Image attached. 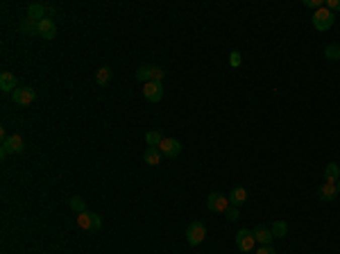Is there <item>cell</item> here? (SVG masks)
<instances>
[{
  "instance_id": "cell-5",
  "label": "cell",
  "mask_w": 340,
  "mask_h": 254,
  "mask_svg": "<svg viewBox=\"0 0 340 254\" xmlns=\"http://www.w3.org/2000/svg\"><path fill=\"white\" fill-rule=\"evenodd\" d=\"M207 207H209V211H213V213H225L227 209H229V198H225L222 193H211L207 198Z\"/></svg>"
},
{
  "instance_id": "cell-29",
  "label": "cell",
  "mask_w": 340,
  "mask_h": 254,
  "mask_svg": "<svg viewBox=\"0 0 340 254\" xmlns=\"http://www.w3.org/2000/svg\"><path fill=\"white\" fill-rule=\"evenodd\" d=\"M256 254H277V252L270 247V245H261V247L256 249Z\"/></svg>"
},
{
  "instance_id": "cell-26",
  "label": "cell",
  "mask_w": 340,
  "mask_h": 254,
  "mask_svg": "<svg viewBox=\"0 0 340 254\" xmlns=\"http://www.w3.org/2000/svg\"><path fill=\"white\" fill-rule=\"evenodd\" d=\"M225 213H227V220H229V222L238 220V207H229Z\"/></svg>"
},
{
  "instance_id": "cell-17",
  "label": "cell",
  "mask_w": 340,
  "mask_h": 254,
  "mask_svg": "<svg viewBox=\"0 0 340 254\" xmlns=\"http://www.w3.org/2000/svg\"><path fill=\"white\" fill-rule=\"evenodd\" d=\"M161 157L163 154H161V150L159 148H148L143 152V161L148 163V166H159V163H161Z\"/></svg>"
},
{
  "instance_id": "cell-8",
  "label": "cell",
  "mask_w": 340,
  "mask_h": 254,
  "mask_svg": "<svg viewBox=\"0 0 340 254\" xmlns=\"http://www.w3.org/2000/svg\"><path fill=\"white\" fill-rule=\"evenodd\" d=\"M143 95H145V100H150V102H159V100L163 98L161 82H148V84L143 86Z\"/></svg>"
},
{
  "instance_id": "cell-25",
  "label": "cell",
  "mask_w": 340,
  "mask_h": 254,
  "mask_svg": "<svg viewBox=\"0 0 340 254\" xmlns=\"http://www.w3.org/2000/svg\"><path fill=\"white\" fill-rule=\"evenodd\" d=\"M229 64H231L234 68H238L240 64H243V59H240V52H238V50H234V52L229 54Z\"/></svg>"
},
{
  "instance_id": "cell-9",
  "label": "cell",
  "mask_w": 340,
  "mask_h": 254,
  "mask_svg": "<svg viewBox=\"0 0 340 254\" xmlns=\"http://www.w3.org/2000/svg\"><path fill=\"white\" fill-rule=\"evenodd\" d=\"M159 150H161L163 157L172 159V157H177V154L181 152V145H179V141L177 139H163L161 145H159Z\"/></svg>"
},
{
  "instance_id": "cell-3",
  "label": "cell",
  "mask_w": 340,
  "mask_h": 254,
  "mask_svg": "<svg viewBox=\"0 0 340 254\" xmlns=\"http://www.w3.org/2000/svg\"><path fill=\"white\" fill-rule=\"evenodd\" d=\"M204 238H207V227H204V222H190V225L186 227V240H188V245H199Z\"/></svg>"
},
{
  "instance_id": "cell-21",
  "label": "cell",
  "mask_w": 340,
  "mask_h": 254,
  "mask_svg": "<svg viewBox=\"0 0 340 254\" xmlns=\"http://www.w3.org/2000/svg\"><path fill=\"white\" fill-rule=\"evenodd\" d=\"M21 32H25V34H39V23L32 21V18H25V21L21 23Z\"/></svg>"
},
{
  "instance_id": "cell-12",
  "label": "cell",
  "mask_w": 340,
  "mask_h": 254,
  "mask_svg": "<svg viewBox=\"0 0 340 254\" xmlns=\"http://www.w3.org/2000/svg\"><path fill=\"white\" fill-rule=\"evenodd\" d=\"M54 34H57V25H54L52 18L39 21V36H43V39H54Z\"/></svg>"
},
{
  "instance_id": "cell-22",
  "label": "cell",
  "mask_w": 340,
  "mask_h": 254,
  "mask_svg": "<svg viewBox=\"0 0 340 254\" xmlns=\"http://www.w3.org/2000/svg\"><path fill=\"white\" fill-rule=\"evenodd\" d=\"M109 80H111V68H107V66H104V68H100V71L95 73V82H98L100 86H104Z\"/></svg>"
},
{
  "instance_id": "cell-4",
  "label": "cell",
  "mask_w": 340,
  "mask_h": 254,
  "mask_svg": "<svg viewBox=\"0 0 340 254\" xmlns=\"http://www.w3.org/2000/svg\"><path fill=\"white\" fill-rule=\"evenodd\" d=\"M36 98V91L32 89V86H18L16 91L12 93V100L14 104H18V107H27V104H32Z\"/></svg>"
},
{
  "instance_id": "cell-30",
  "label": "cell",
  "mask_w": 340,
  "mask_h": 254,
  "mask_svg": "<svg viewBox=\"0 0 340 254\" xmlns=\"http://www.w3.org/2000/svg\"><path fill=\"white\" fill-rule=\"evenodd\" d=\"M338 193H340V181H338Z\"/></svg>"
},
{
  "instance_id": "cell-28",
  "label": "cell",
  "mask_w": 340,
  "mask_h": 254,
  "mask_svg": "<svg viewBox=\"0 0 340 254\" xmlns=\"http://www.w3.org/2000/svg\"><path fill=\"white\" fill-rule=\"evenodd\" d=\"M304 5H306V7H313V9L324 7V3H320V0H304Z\"/></svg>"
},
{
  "instance_id": "cell-20",
  "label": "cell",
  "mask_w": 340,
  "mask_h": 254,
  "mask_svg": "<svg viewBox=\"0 0 340 254\" xmlns=\"http://www.w3.org/2000/svg\"><path fill=\"white\" fill-rule=\"evenodd\" d=\"M152 68L154 66H139V68H136V80L145 82V84H148V82H152Z\"/></svg>"
},
{
  "instance_id": "cell-23",
  "label": "cell",
  "mask_w": 340,
  "mask_h": 254,
  "mask_svg": "<svg viewBox=\"0 0 340 254\" xmlns=\"http://www.w3.org/2000/svg\"><path fill=\"white\" fill-rule=\"evenodd\" d=\"M324 57L326 59H331V61H335V59H340V45H335V43H329L324 48Z\"/></svg>"
},
{
  "instance_id": "cell-19",
  "label": "cell",
  "mask_w": 340,
  "mask_h": 254,
  "mask_svg": "<svg viewBox=\"0 0 340 254\" xmlns=\"http://www.w3.org/2000/svg\"><path fill=\"white\" fill-rule=\"evenodd\" d=\"M270 231H272L275 238H286V234H288V225H286L284 220H275L272 222V227H270Z\"/></svg>"
},
{
  "instance_id": "cell-27",
  "label": "cell",
  "mask_w": 340,
  "mask_h": 254,
  "mask_svg": "<svg viewBox=\"0 0 340 254\" xmlns=\"http://www.w3.org/2000/svg\"><path fill=\"white\" fill-rule=\"evenodd\" d=\"M324 7L329 9V12H340V0H326Z\"/></svg>"
},
{
  "instance_id": "cell-1",
  "label": "cell",
  "mask_w": 340,
  "mask_h": 254,
  "mask_svg": "<svg viewBox=\"0 0 340 254\" xmlns=\"http://www.w3.org/2000/svg\"><path fill=\"white\" fill-rule=\"evenodd\" d=\"M333 21H335V14L329 12L326 7L315 9V14H313V27H315L317 32H326L331 25H333Z\"/></svg>"
},
{
  "instance_id": "cell-14",
  "label": "cell",
  "mask_w": 340,
  "mask_h": 254,
  "mask_svg": "<svg viewBox=\"0 0 340 254\" xmlns=\"http://www.w3.org/2000/svg\"><path fill=\"white\" fill-rule=\"evenodd\" d=\"M0 89L9 91V93H14V91L18 89V82H16V77H14V73H9V71L0 73Z\"/></svg>"
},
{
  "instance_id": "cell-11",
  "label": "cell",
  "mask_w": 340,
  "mask_h": 254,
  "mask_svg": "<svg viewBox=\"0 0 340 254\" xmlns=\"http://www.w3.org/2000/svg\"><path fill=\"white\" fill-rule=\"evenodd\" d=\"M317 195H320V200H324V202H333L335 198H338V184H322L320 188H317Z\"/></svg>"
},
{
  "instance_id": "cell-7",
  "label": "cell",
  "mask_w": 340,
  "mask_h": 254,
  "mask_svg": "<svg viewBox=\"0 0 340 254\" xmlns=\"http://www.w3.org/2000/svg\"><path fill=\"white\" fill-rule=\"evenodd\" d=\"M254 234L249 229H238L236 231V247L240 249V252H252L254 249Z\"/></svg>"
},
{
  "instance_id": "cell-16",
  "label": "cell",
  "mask_w": 340,
  "mask_h": 254,
  "mask_svg": "<svg viewBox=\"0 0 340 254\" xmlns=\"http://www.w3.org/2000/svg\"><path fill=\"white\" fill-rule=\"evenodd\" d=\"M324 181H326V184H338V181H340V166H338V163H326V168H324Z\"/></svg>"
},
{
  "instance_id": "cell-6",
  "label": "cell",
  "mask_w": 340,
  "mask_h": 254,
  "mask_svg": "<svg viewBox=\"0 0 340 254\" xmlns=\"http://www.w3.org/2000/svg\"><path fill=\"white\" fill-rule=\"evenodd\" d=\"M77 225H80L82 229H100V227H102V220H100L98 213L82 211V213H77Z\"/></svg>"
},
{
  "instance_id": "cell-10",
  "label": "cell",
  "mask_w": 340,
  "mask_h": 254,
  "mask_svg": "<svg viewBox=\"0 0 340 254\" xmlns=\"http://www.w3.org/2000/svg\"><path fill=\"white\" fill-rule=\"evenodd\" d=\"M52 14V9L50 7H45V5H41V3H34V5H30V7H27V18H32V21H43V18H48L45 16V14Z\"/></svg>"
},
{
  "instance_id": "cell-2",
  "label": "cell",
  "mask_w": 340,
  "mask_h": 254,
  "mask_svg": "<svg viewBox=\"0 0 340 254\" xmlns=\"http://www.w3.org/2000/svg\"><path fill=\"white\" fill-rule=\"evenodd\" d=\"M25 150V143L18 134H12L3 141V148H0V157H7V154H21Z\"/></svg>"
},
{
  "instance_id": "cell-24",
  "label": "cell",
  "mask_w": 340,
  "mask_h": 254,
  "mask_svg": "<svg viewBox=\"0 0 340 254\" xmlns=\"http://www.w3.org/2000/svg\"><path fill=\"white\" fill-rule=\"evenodd\" d=\"M71 209H73V211H77V213L86 211V209H84V200L77 198V195H75V198H71Z\"/></svg>"
},
{
  "instance_id": "cell-15",
  "label": "cell",
  "mask_w": 340,
  "mask_h": 254,
  "mask_svg": "<svg viewBox=\"0 0 340 254\" xmlns=\"http://www.w3.org/2000/svg\"><path fill=\"white\" fill-rule=\"evenodd\" d=\"M247 202V190L243 188V186H236V188H231L229 193V204L231 207H240V204Z\"/></svg>"
},
{
  "instance_id": "cell-13",
  "label": "cell",
  "mask_w": 340,
  "mask_h": 254,
  "mask_svg": "<svg viewBox=\"0 0 340 254\" xmlns=\"http://www.w3.org/2000/svg\"><path fill=\"white\" fill-rule=\"evenodd\" d=\"M252 234H254V240H256V243H261V245H270L272 238H275V236H272V231L267 229V227H263V225L254 227Z\"/></svg>"
},
{
  "instance_id": "cell-18",
  "label": "cell",
  "mask_w": 340,
  "mask_h": 254,
  "mask_svg": "<svg viewBox=\"0 0 340 254\" xmlns=\"http://www.w3.org/2000/svg\"><path fill=\"white\" fill-rule=\"evenodd\" d=\"M163 139H166V136H163L159 130H150V132H145V143H148V148H159Z\"/></svg>"
}]
</instances>
